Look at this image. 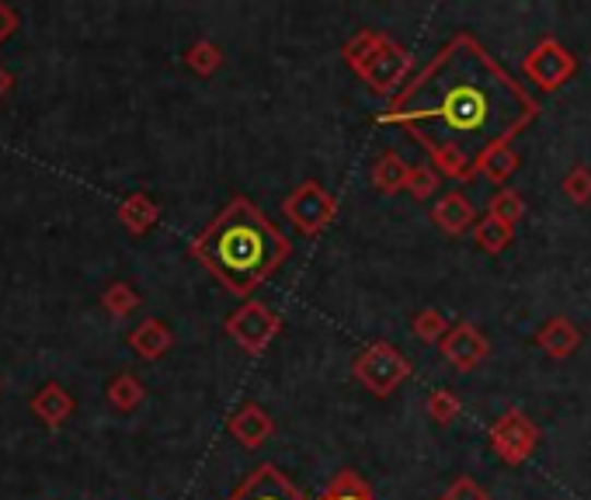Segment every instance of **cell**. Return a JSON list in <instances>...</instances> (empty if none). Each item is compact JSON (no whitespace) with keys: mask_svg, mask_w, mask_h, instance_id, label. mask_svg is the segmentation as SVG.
Segmentation results:
<instances>
[{"mask_svg":"<svg viewBox=\"0 0 591 500\" xmlns=\"http://www.w3.org/2000/svg\"><path fill=\"white\" fill-rule=\"evenodd\" d=\"M536 111V98L473 35L460 32L393 94L376 122L400 126L425 153L452 150L476 160L487 146L511 143Z\"/></svg>","mask_w":591,"mask_h":500,"instance_id":"1","label":"cell"},{"mask_svg":"<svg viewBox=\"0 0 591 500\" xmlns=\"http://www.w3.org/2000/svg\"><path fill=\"white\" fill-rule=\"evenodd\" d=\"M188 254H192L226 293L244 299L289 261L293 240L285 237L251 199L234 195L213 216V223L188 243Z\"/></svg>","mask_w":591,"mask_h":500,"instance_id":"2","label":"cell"},{"mask_svg":"<svg viewBox=\"0 0 591 500\" xmlns=\"http://www.w3.org/2000/svg\"><path fill=\"white\" fill-rule=\"evenodd\" d=\"M341 60H345L362 84H366L379 98H393V94L407 84V73L414 67L411 52L393 43L390 35L362 28L345 46H341Z\"/></svg>","mask_w":591,"mask_h":500,"instance_id":"3","label":"cell"},{"mask_svg":"<svg viewBox=\"0 0 591 500\" xmlns=\"http://www.w3.org/2000/svg\"><path fill=\"white\" fill-rule=\"evenodd\" d=\"M352 376L358 386H366L373 396L387 400L411 379V361L404 352H397L387 341H373L366 352H358L352 361Z\"/></svg>","mask_w":591,"mask_h":500,"instance_id":"4","label":"cell"},{"mask_svg":"<svg viewBox=\"0 0 591 500\" xmlns=\"http://www.w3.org/2000/svg\"><path fill=\"white\" fill-rule=\"evenodd\" d=\"M282 216L289 219L303 237H320L338 219V199L320 181H299L289 195L282 199Z\"/></svg>","mask_w":591,"mask_h":500,"instance_id":"5","label":"cell"},{"mask_svg":"<svg viewBox=\"0 0 591 500\" xmlns=\"http://www.w3.org/2000/svg\"><path fill=\"white\" fill-rule=\"evenodd\" d=\"M223 331L237 341V348L247 355L269 352V344L282 334V317L272 310L269 302H244L237 313L226 317Z\"/></svg>","mask_w":591,"mask_h":500,"instance_id":"6","label":"cell"},{"mask_svg":"<svg viewBox=\"0 0 591 500\" xmlns=\"http://www.w3.org/2000/svg\"><path fill=\"white\" fill-rule=\"evenodd\" d=\"M487 441H490V449H494V455L501 459V463L522 466L525 459L536 452V445H540V428L532 425V420L522 410H505L490 425Z\"/></svg>","mask_w":591,"mask_h":500,"instance_id":"7","label":"cell"},{"mask_svg":"<svg viewBox=\"0 0 591 500\" xmlns=\"http://www.w3.org/2000/svg\"><path fill=\"white\" fill-rule=\"evenodd\" d=\"M522 73L540 91H560L570 81V76L578 73V60L557 43V38L546 35V38H540V43L529 49L525 63H522Z\"/></svg>","mask_w":591,"mask_h":500,"instance_id":"8","label":"cell"},{"mask_svg":"<svg viewBox=\"0 0 591 500\" xmlns=\"http://www.w3.org/2000/svg\"><path fill=\"white\" fill-rule=\"evenodd\" d=\"M438 352L452 365L456 372H476L490 355V341L484 337V331L470 320L452 323L446 337L438 341Z\"/></svg>","mask_w":591,"mask_h":500,"instance_id":"9","label":"cell"},{"mask_svg":"<svg viewBox=\"0 0 591 500\" xmlns=\"http://www.w3.org/2000/svg\"><path fill=\"white\" fill-rule=\"evenodd\" d=\"M226 500H307V493H303L275 463H261L226 493Z\"/></svg>","mask_w":591,"mask_h":500,"instance_id":"10","label":"cell"},{"mask_svg":"<svg viewBox=\"0 0 591 500\" xmlns=\"http://www.w3.org/2000/svg\"><path fill=\"white\" fill-rule=\"evenodd\" d=\"M231 434H234V441L240 449L255 452L275 434V420H272L269 410L258 407V403H244V407L231 417Z\"/></svg>","mask_w":591,"mask_h":500,"instance_id":"11","label":"cell"},{"mask_svg":"<svg viewBox=\"0 0 591 500\" xmlns=\"http://www.w3.org/2000/svg\"><path fill=\"white\" fill-rule=\"evenodd\" d=\"M432 223L442 229L446 237H463L476 223V209H473V202L463 195V191H449V195H442L435 202Z\"/></svg>","mask_w":591,"mask_h":500,"instance_id":"12","label":"cell"},{"mask_svg":"<svg viewBox=\"0 0 591 500\" xmlns=\"http://www.w3.org/2000/svg\"><path fill=\"white\" fill-rule=\"evenodd\" d=\"M28 407L49 431H60L73 417V410H78V403H73V396L60 386V382H46V386H39V393L32 396Z\"/></svg>","mask_w":591,"mask_h":500,"instance_id":"13","label":"cell"},{"mask_svg":"<svg viewBox=\"0 0 591 500\" xmlns=\"http://www.w3.org/2000/svg\"><path fill=\"white\" fill-rule=\"evenodd\" d=\"M126 341L143 361H157L175 348V334H170V326L157 317H146L143 323L132 326V331L126 334Z\"/></svg>","mask_w":591,"mask_h":500,"instance_id":"14","label":"cell"},{"mask_svg":"<svg viewBox=\"0 0 591 500\" xmlns=\"http://www.w3.org/2000/svg\"><path fill=\"white\" fill-rule=\"evenodd\" d=\"M116 219L122 223V229L129 237H146L150 229L161 223V205L150 195H143V191H132V195H126L119 202Z\"/></svg>","mask_w":591,"mask_h":500,"instance_id":"15","label":"cell"},{"mask_svg":"<svg viewBox=\"0 0 591 500\" xmlns=\"http://www.w3.org/2000/svg\"><path fill=\"white\" fill-rule=\"evenodd\" d=\"M536 344H540V352H546L549 358L564 361L581 348V331H578V323H570L567 317H549L540 326Z\"/></svg>","mask_w":591,"mask_h":500,"instance_id":"16","label":"cell"},{"mask_svg":"<svg viewBox=\"0 0 591 500\" xmlns=\"http://www.w3.org/2000/svg\"><path fill=\"white\" fill-rule=\"evenodd\" d=\"M519 164H522V157L511 143H494L473 160V178H484L490 184H505L515 170H519Z\"/></svg>","mask_w":591,"mask_h":500,"instance_id":"17","label":"cell"},{"mask_svg":"<svg viewBox=\"0 0 591 500\" xmlns=\"http://www.w3.org/2000/svg\"><path fill=\"white\" fill-rule=\"evenodd\" d=\"M407 170L411 164L400 157L397 150H383L373 164V188L383 191V195H397V191H404L407 184Z\"/></svg>","mask_w":591,"mask_h":500,"instance_id":"18","label":"cell"},{"mask_svg":"<svg viewBox=\"0 0 591 500\" xmlns=\"http://www.w3.org/2000/svg\"><path fill=\"white\" fill-rule=\"evenodd\" d=\"M317 500H376V490L369 487L366 476L345 466L328 479V487H323Z\"/></svg>","mask_w":591,"mask_h":500,"instance_id":"19","label":"cell"},{"mask_svg":"<svg viewBox=\"0 0 591 500\" xmlns=\"http://www.w3.org/2000/svg\"><path fill=\"white\" fill-rule=\"evenodd\" d=\"M105 400H108L116 410L132 414L137 407H143L146 390H143V382H140L137 376H132V372H119V376L105 386Z\"/></svg>","mask_w":591,"mask_h":500,"instance_id":"20","label":"cell"},{"mask_svg":"<svg viewBox=\"0 0 591 500\" xmlns=\"http://www.w3.org/2000/svg\"><path fill=\"white\" fill-rule=\"evenodd\" d=\"M226 63V52L213 43V38H199L196 46H188L185 52V67L199 73V76H216Z\"/></svg>","mask_w":591,"mask_h":500,"instance_id":"21","label":"cell"},{"mask_svg":"<svg viewBox=\"0 0 591 500\" xmlns=\"http://www.w3.org/2000/svg\"><path fill=\"white\" fill-rule=\"evenodd\" d=\"M102 306H105L108 317L126 320V317H132V313L140 310V293L129 282H111L102 293Z\"/></svg>","mask_w":591,"mask_h":500,"instance_id":"22","label":"cell"},{"mask_svg":"<svg viewBox=\"0 0 591 500\" xmlns=\"http://www.w3.org/2000/svg\"><path fill=\"white\" fill-rule=\"evenodd\" d=\"M511 237H515V229L501 226L498 219H490V216L473 223V240H476V247L484 250V254H501V250L511 243Z\"/></svg>","mask_w":591,"mask_h":500,"instance_id":"23","label":"cell"},{"mask_svg":"<svg viewBox=\"0 0 591 500\" xmlns=\"http://www.w3.org/2000/svg\"><path fill=\"white\" fill-rule=\"evenodd\" d=\"M487 216H490V219H498L501 226H511V229H515V223H522V216H525V202H522L519 191L501 188L498 195H490V202H487Z\"/></svg>","mask_w":591,"mask_h":500,"instance_id":"24","label":"cell"},{"mask_svg":"<svg viewBox=\"0 0 591 500\" xmlns=\"http://www.w3.org/2000/svg\"><path fill=\"white\" fill-rule=\"evenodd\" d=\"M446 331H449V320L438 313L435 306H425V310H417L411 317V334L422 344H438L446 337Z\"/></svg>","mask_w":591,"mask_h":500,"instance_id":"25","label":"cell"},{"mask_svg":"<svg viewBox=\"0 0 591 500\" xmlns=\"http://www.w3.org/2000/svg\"><path fill=\"white\" fill-rule=\"evenodd\" d=\"M425 410H428V417L435 420L438 428H449L452 420L463 414V403H460V396L449 393V390H432V393H428V403H425Z\"/></svg>","mask_w":591,"mask_h":500,"instance_id":"26","label":"cell"},{"mask_svg":"<svg viewBox=\"0 0 591 500\" xmlns=\"http://www.w3.org/2000/svg\"><path fill=\"white\" fill-rule=\"evenodd\" d=\"M438 184H442V178H438L428 164H411L404 191L414 202H428L432 195H438Z\"/></svg>","mask_w":591,"mask_h":500,"instance_id":"27","label":"cell"},{"mask_svg":"<svg viewBox=\"0 0 591 500\" xmlns=\"http://www.w3.org/2000/svg\"><path fill=\"white\" fill-rule=\"evenodd\" d=\"M564 195L575 205H588L591 202V167L588 164H575L564 175Z\"/></svg>","mask_w":591,"mask_h":500,"instance_id":"28","label":"cell"},{"mask_svg":"<svg viewBox=\"0 0 591 500\" xmlns=\"http://www.w3.org/2000/svg\"><path fill=\"white\" fill-rule=\"evenodd\" d=\"M438 500H490V493L476 484V479H470V476H456L452 484L442 490V497Z\"/></svg>","mask_w":591,"mask_h":500,"instance_id":"29","label":"cell"},{"mask_svg":"<svg viewBox=\"0 0 591 500\" xmlns=\"http://www.w3.org/2000/svg\"><path fill=\"white\" fill-rule=\"evenodd\" d=\"M17 25H22V22H17V11H14V8H8L4 0H0V46H4L8 38L17 32Z\"/></svg>","mask_w":591,"mask_h":500,"instance_id":"30","label":"cell"},{"mask_svg":"<svg viewBox=\"0 0 591 500\" xmlns=\"http://www.w3.org/2000/svg\"><path fill=\"white\" fill-rule=\"evenodd\" d=\"M14 87V76H11V70H4L0 67V98H8V91Z\"/></svg>","mask_w":591,"mask_h":500,"instance_id":"31","label":"cell"},{"mask_svg":"<svg viewBox=\"0 0 591 500\" xmlns=\"http://www.w3.org/2000/svg\"><path fill=\"white\" fill-rule=\"evenodd\" d=\"M0 390H4V386H0Z\"/></svg>","mask_w":591,"mask_h":500,"instance_id":"32","label":"cell"}]
</instances>
